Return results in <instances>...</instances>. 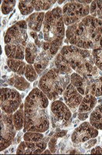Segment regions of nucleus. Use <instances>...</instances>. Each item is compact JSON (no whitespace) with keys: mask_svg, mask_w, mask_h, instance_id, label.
Returning a JSON list of instances; mask_svg holds the SVG:
<instances>
[{"mask_svg":"<svg viewBox=\"0 0 102 155\" xmlns=\"http://www.w3.org/2000/svg\"><path fill=\"white\" fill-rule=\"evenodd\" d=\"M55 67L64 74H71L73 71L86 79L98 77L102 71L95 65L92 51L67 45L60 49L54 60Z\"/></svg>","mask_w":102,"mask_h":155,"instance_id":"1","label":"nucleus"},{"mask_svg":"<svg viewBox=\"0 0 102 155\" xmlns=\"http://www.w3.org/2000/svg\"><path fill=\"white\" fill-rule=\"evenodd\" d=\"M49 99L40 88H34L24 102L23 133H44L49 128Z\"/></svg>","mask_w":102,"mask_h":155,"instance_id":"2","label":"nucleus"},{"mask_svg":"<svg viewBox=\"0 0 102 155\" xmlns=\"http://www.w3.org/2000/svg\"><path fill=\"white\" fill-rule=\"evenodd\" d=\"M66 42L79 48L94 50L102 37V20L89 16L79 23L68 26L66 30Z\"/></svg>","mask_w":102,"mask_h":155,"instance_id":"3","label":"nucleus"},{"mask_svg":"<svg viewBox=\"0 0 102 155\" xmlns=\"http://www.w3.org/2000/svg\"><path fill=\"white\" fill-rule=\"evenodd\" d=\"M43 33V42L42 49L54 57L58 53L65 37V24L61 8L56 7L46 12Z\"/></svg>","mask_w":102,"mask_h":155,"instance_id":"4","label":"nucleus"},{"mask_svg":"<svg viewBox=\"0 0 102 155\" xmlns=\"http://www.w3.org/2000/svg\"><path fill=\"white\" fill-rule=\"evenodd\" d=\"M28 26L24 20L12 25L4 37L5 55L9 59L23 60L25 50L28 44Z\"/></svg>","mask_w":102,"mask_h":155,"instance_id":"5","label":"nucleus"},{"mask_svg":"<svg viewBox=\"0 0 102 155\" xmlns=\"http://www.w3.org/2000/svg\"><path fill=\"white\" fill-rule=\"evenodd\" d=\"M70 74L60 72L56 67L52 68L41 76L39 88L47 96L49 100L55 101L63 95L67 85L71 83Z\"/></svg>","mask_w":102,"mask_h":155,"instance_id":"6","label":"nucleus"},{"mask_svg":"<svg viewBox=\"0 0 102 155\" xmlns=\"http://www.w3.org/2000/svg\"><path fill=\"white\" fill-rule=\"evenodd\" d=\"M92 1H71L62 9L63 19L65 26L79 23L84 18L89 16L90 5Z\"/></svg>","mask_w":102,"mask_h":155,"instance_id":"7","label":"nucleus"},{"mask_svg":"<svg viewBox=\"0 0 102 155\" xmlns=\"http://www.w3.org/2000/svg\"><path fill=\"white\" fill-rule=\"evenodd\" d=\"M50 114L53 128L69 127L72 123V113L70 108L60 100H55L50 105Z\"/></svg>","mask_w":102,"mask_h":155,"instance_id":"8","label":"nucleus"},{"mask_svg":"<svg viewBox=\"0 0 102 155\" xmlns=\"http://www.w3.org/2000/svg\"><path fill=\"white\" fill-rule=\"evenodd\" d=\"M1 117L0 150L3 151L12 144L16 135V129L13 123V114H7L2 111Z\"/></svg>","mask_w":102,"mask_h":155,"instance_id":"9","label":"nucleus"},{"mask_svg":"<svg viewBox=\"0 0 102 155\" xmlns=\"http://www.w3.org/2000/svg\"><path fill=\"white\" fill-rule=\"evenodd\" d=\"M22 96L17 90L9 88H1V109L7 114H13L20 109Z\"/></svg>","mask_w":102,"mask_h":155,"instance_id":"10","label":"nucleus"},{"mask_svg":"<svg viewBox=\"0 0 102 155\" xmlns=\"http://www.w3.org/2000/svg\"><path fill=\"white\" fill-rule=\"evenodd\" d=\"M98 130L90 123L84 122L75 129L71 135V140L74 143H84L92 138L97 137Z\"/></svg>","mask_w":102,"mask_h":155,"instance_id":"11","label":"nucleus"},{"mask_svg":"<svg viewBox=\"0 0 102 155\" xmlns=\"http://www.w3.org/2000/svg\"><path fill=\"white\" fill-rule=\"evenodd\" d=\"M47 142L41 140L39 142H29L22 141L16 149L17 154H37L42 153L46 150Z\"/></svg>","mask_w":102,"mask_h":155,"instance_id":"12","label":"nucleus"},{"mask_svg":"<svg viewBox=\"0 0 102 155\" xmlns=\"http://www.w3.org/2000/svg\"><path fill=\"white\" fill-rule=\"evenodd\" d=\"M63 99L65 104L73 112H75L83 100V95L76 89L72 84H69L63 92Z\"/></svg>","mask_w":102,"mask_h":155,"instance_id":"13","label":"nucleus"},{"mask_svg":"<svg viewBox=\"0 0 102 155\" xmlns=\"http://www.w3.org/2000/svg\"><path fill=\"white\" fill-rule=\"evenodd\" d=\"M53 58V57L49 54L47 51H44L41 48L39 54L37 57L33 64V67L38 75L42 76L44 73H46V71H49L46 70V68Z\"/></svg>","mask_w":102,"mask_h":155,"instance_id":"14","label":"nucleus"},{"mask_svg":"<svg viewBox=\"0 0 102 155\" xmlns=\"http://www.w3.org/2000/svg\"><path fill=\"white\" fill-rule=\"evenodd\" d=\"M45 12H37L32 13L26 19L28 28L30 31H34L36 33H40L43 26L44 19H45Z\"/></svg>","mask_w":102,"mask_h":155,"instance_id":"15","label":"nucleus"},{"mask_svg":"<svg viewBox=\"0 0 102 155\" xmlns=\"http://www.w3.org/2000/svg\"><path fill=\"white\" fill-rule=\"evenodd\" d=\"M90 93L95 97L102 95V76L89 78L87 79L85 94ZM84 94V95H85Z\"/></svg>","mask_w":102,"mask_h":155,"instance_id":"16","label":"nucleus"},{"mask_svg":"<svg viewBox=\"0 0 102 155\" xmlns=\"http://www.w3.org/2000/svg\"><path fill=\"white\" fill-rule=\"evenodd\" d=\"M97 105V98L90 93L85 94L78 109V113H91Z\"/></svg>","mask_w":102,"mask_h":155,"instance_id":"17","label":"nucleus"},{"mask_svg":"<svg viewBox=\"0 0 102 155\" xmlns=\"http://www.w3.org/2000/svg\"><path fill=\"white\" fill-rule=\"evenodd\" d=\"M6 64L12 71L20 76L25 75L29 64L25 63L23 60H16V59H8L6 61Z\"/></svg>","mask_w":102,"mask_h":155,"instance_id":"18","label":"nucleus"},{"mask_svg":"<svg viewBox=\"0 0 102 155\" xmlns=\"http://www.w3.org/2000/svg\"><path fill=\"white\" fill-rule=\"evenodd\" d=\"M8 82L9 85L13 86L17 90H20V91H25L30 86V81L26 78H23V76L18 75V74H13L9 78Z\"/></svg>","mask_w":102,"mask_h":155,"instance_id":"19","label":"nucleus"},{"mask_svg":"<svg viewBox=\"0 0 102 155\" xmlns=\"http://www.w3.org/2000/svg\"><path fill=\"white\" fill-rule=\"evenodd\" d=\"M41 48H39L35 43L30 41L27 44L25 50V59L30 64H33L36 58L39 54Z\"/></svg>","mask_w":102,"mask_h":155,"instance_id":"20","label":"nucleus"},{"mask_svg":"<svg viewBox=\"0 0 102 155\" xmlns=\"http://www.w3.org/2000/svg\"><path fill=\"white\" fill-rule=\"evenodd\" d=\"M90 124L95 129L102 130V103L95 106L91 113Z\"/></svg>","mask_w":102,"mask_h":155,"instance_id":"21","label":"nucleus"},{"mask_svg":"<svg viewBox=\"0 0 102 155\" xmlns=\"http://www.w3.org/2000/svg\"><path fill=\"white\" fill-rule=\"evenodd\" d=\"M71 84H72L76 89L82 95H84L87 88V79L83 78L78 73L74 72L71 76Z\"/></svg>","mask_w":102,"mask_h":155,"instance_id":"22","label":"nucleus"},{"mask_svg":"<svg viewBox=\"0 0 102 155\" xmlns=\"http://www.w3.org/2000/svg\"><path fill=\"white\" fill-rule=\"evenodd\" d=\"M13 123L17 131L24 127V104H21L20 109L13 113Z\"/></svg>","mask_w":102,"mask_h":155,"instance_id":"23","label":"nucleus"},{"mask_svg":"<svg viewBox=\"0 0 102 155\" xmlns=\"http://www.w3.org/2000/svg\"><path fill=\"white\" fill-rule=\"evenodd\" d=\"M92 54L94 59L95 65L102 71V37L99 42L98 46L92 50Z\"/></svg>","mask_w":102,"mask_h":155,"instance_id":"24","label":"nucleus"},{"mask_svg":"<svg viewBox=\"0 0 102 155\" xmlns=\"http://www.w3.org/2000/svg\"><path fill=\"white\" fill-rule=\"evenodd\" d=\"M91 16L102 20V1H92L90 5Z\"/></svg>","mask_w":102,"mask_h":155,"instance_id":"25","label":"nucleus"},{"mask_svg":"<svg viewBox=\"0 0 102 155\" xmlns=\"http://www.w3.org/2000/svg\"><path fill=\"white\" fill-rule=\"evenodd\" d=\"M18 7L23 16H28L32 14V12L34 10L33 1H20Z\"/></svg>","mask_w":102,"mask_h":155,"instance_id":"26","label":"nucleus"},{"mask_svg":"<svg viewBox=\"0 0 102 155\" xmlns=\"http://www.w3.org/2000/svg\"><path fill=\"white\" fill-rule=\"evenodd\" d=\"M43 134L39 132L27 131V132L24 133V135H23V140L25 141H29V142H39V141L43 140Z\"/></svg>","mask_w":102,"mask_h":155,"instance_id":"27","label":"nucleus"},{"mask_svg":"<svg viewBox=\"0 0 102 155\" xmlns=\"http://www.w3.org/2000/svg\"><path fill=\"white\" fill-rule=\"evenodd\" d=\"M56 2V1H33V5L34 9L37 12L41 10H48L52 7V5Z\"/></svg>","mask_w":102,"mask_h":155,"instance_id":"28","label":"nucleus"},{"mask_svg":"<svg viewBox=\"0 0 102 155\" xmlns=\"http://www.w3.org/2000/svg\"><path fill=\"white\" fill-rule=\"evenodd\" d=\"M16 1H3L2 4V12L4 15L9 14L14 9Z\"/></svg>","mask_w":102,"mask_h":155,"instance_id":"29","label":"nucleus"},{"mask_svg":"<svg viewBox=\"0 0 102 155\" xmlns=\"http://www.w3.org/2000/svg\"><path fill=\"white\" fill-rule=\"evenodd\" d=\"M57 139L58 137H56V136L53 135V137H51L50 140L48 142V147H49V150L52 153H56V148H57Z\"/></svg>","mask_w":102,"mask_h":155,"instance_id":"30","label":"nucleus"},{"mask_svg":"<svg viewBox=\"0 0 102 155\" xmlns=\"http://www.w3.org/2000/svg\"><path fill=\"white\" fill-rule=\"evenodd\" d=\"M89 113H78V119L81 121H84V120H86L89 116Z\"/></svg>","mask_w":102,"mask_h":155,"instance_id":"31","label":"nucleus"},{"mask_svg":"<svg viewBox=\"0 0 102 155\" xmlns=\"http://www.w3.org/2000/svg\"><path fill=\"white\" fill-rule=\"evenodd\" d=\"M22 135H23V133H22V132L19 133V134L16 136V137L15 138L14 140H13V142H12V145H15V144H17V143H20V139H21Z\"/></svg>","mask_w":102,"mask_h":155,"instance_id":"32","label":"nucleus"},{"mask_svg":"<svg viewBox=\"0 0 102 155\" xmlns=\"http://www.w3.org/2000/svg\"><path fill=\"white\" fill-rule=\"evenodd\" d=\"M91 153H102V148L100 147H95L91 151Z\"/></svg>","mask_w":102,"mask_h":155,"instance_id":"33","label":"nucleus"},{"mask_svg":"<svg viewBox=\"0 0 102 155\" xmlns=\"http://www.w3.org/2000/svg\"><path fill=\"white\" fill-rule=\"evenodd\" d=\"M96 143H97V140L94 139V138H92V140H88V144L91 145V147H93L94 146L95 144H96Z\"/></svg>","mask_w":102,"mask_h":155,"instance_id":"34","label":"nucleus"},{"mask_svg":"<svg viewBox=\"0 0 102 155\" xmlns=\"http://www.w3.org/2000/svg\"><path fill=\"white\" fill-rule=\"evenodd\" d=\"M51 153V151H50V150H44V151L43 152V153Z\"/></svg>","mask_w":102,"mask_h":155,"instance_id":"35","label":"nucleus"},{"mask_svg":"<svg viewBox=\"0 0 102 155\" xmlns=\"http://www.w3.org/2000/svg\"><path fill=\"white\" fill-rule=\"evenodd\" d=\"M58 2L59 4H62V3H63V2H65V1H58V2Z\"/></svg>","mask_w":102,"mask_h":155,"instance_id":"36","label":"nucleus"}]
</instances>
